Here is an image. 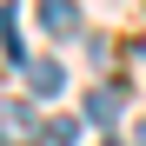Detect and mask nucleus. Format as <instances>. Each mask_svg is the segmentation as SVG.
I'll return each mask as SVG.
<instances>
[{
  "label": "nucleus",
  "instance_id": "6e6552de",
  "mask_svg": "<svg viewBox=\"0 0 146 146\" xmlns=\"http://www.w3.org/2000/svg\"><path fill=\"white\" fill-rule=\"evenodd\" d=\"M106 146H119V139H106Z\"/></svg>",
  "mask_w": 146,
  "mask_h": 146
},
{
  "label": "nucleus",
  "instance_id": "7ed1b4c3",
  "mask_svg": "<svg viewBox=\"0 0 146 146\" xmlns=\"http://www.w3.org/2000/svg\"><path fill=\"white\" fill-rule=\"evenodd\" d=\"M119 106H126V86H100V93H86V119H93V126H113V119H119Z\"/></svg>",
  "mask_w": 146,
  "mask_h": 146
},
{
  "label": "nucleus",
  "instance_id": "0eeeda50",
  "mask_svg": "<svg viewBox=\"0 0 146 146\" xmlns=\"http://www.w3.org/2000/svg\"><path fill=\"white\" fill-rule=\"evenodd\" d=\"M133 146H146V126H133Z\"/></svg>",
  "mask_w": 146,
  "mask_h": 146
},
{
  "label": "nucleus",
  "instance_id": "f03ea898",
  "mask_svg": "<svg viewBox=\"0 0 146 146\" xmlns=\"http://www.w3.org/2000/svg\"><path fill=\"white\" fill-rule=\"evenodd\" d=\"M40 27L53 40H73L80 33V7H73V0H40Z\"/></svg>",
  "mask_w": 146,
  "mask_h": 146
},
{
  "label": "nucleus",
  "instance_id": "20e7f679",
  "mask_svg": "<svg viewBox=\"0 0 146 146\" xmlns=\"http://www.w3.org/2000/svg\"><path fill=\"white\" fill-rule=\"evenodd\" d=\"M27 86H33V93H40V100H53V93H60V86H66V73H60V66H53V60H33V66H27Z\"/></svg>",
  "mask_w": 146,
  "mask_h": 146
},
{
  "label": "nucleus",
  "instance_id": "39448f33",
  "mask_svg": "<svg viewBox=\"0 0 146 146\" xmlns=\"http://www.w3.org/2000/svg\"><path fill=\"white\" fill-rule=\"evenodd\" d=\"M0 46L20 60V7H0Z\"/></svg>",
  "mask_w": 146,
  "mask_h": 146
},
{
  "label": "nucleus",
  "instance_id": "f257e3e1",
  "mask_svg": "<svg viewBox=\"0 0 146 146\" xmlns=\"http://www.w3.org/2000/svg\"><path fill=\"white\" fill-rule=\"evenodd\" d=\"M0 146H40V119H33V106L0 100Z\"/></svg>",
  "mask_w": 146,
  "mask_h": 146
},
{
  "label": "nucleus",
  "instance_id": "423d86ee",
  "mask_svg": "<svg viewBox=\"0 0 146 146\" xmlns=\"http://www.w3.org/2000/svg\"><path fill=\"white\" fill-rule=\"evenodd\" d=\"M80 139V119H46V146H73Z\"/></svg>",
  "mask_w": 146,
  "mask_h": 146
}]
</instances>
